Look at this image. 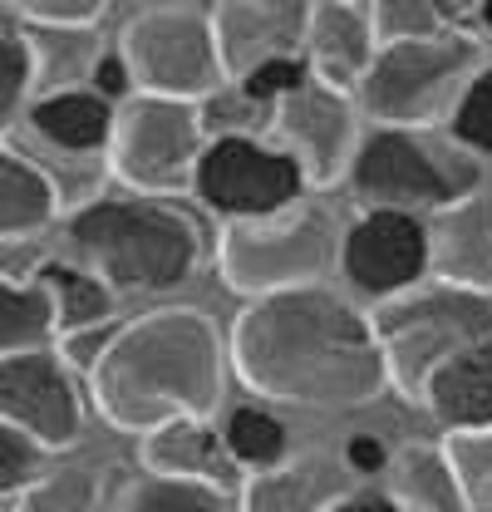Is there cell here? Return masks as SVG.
Masks as SVG:
<instances>
[{
	"mask_svg": "<svg viewBox=\"0 0 492 512\" xmlns=\"http://www.w3.org/2000/svg\"><path fill=\"white\" fill-rule=\"evenodd\" d=\"M374 335L389 360V384L424 404L429 380L473 345L492 340V291H468L448 281H424L419 291L374 306Z\"/></svg>",
	"mask_w": 492,
	"mask_h": 512,
	"instance_id": "obj_4",
	"label": "cell"
},
{
	"mask_svg": "<svg viewBox=\"0 0 492 512\" xmlns=\"http://www.w3.org/2000/svg\"><path fill=\"white\" fill-rule=\"evenodd\" d=\"M306 60L315 84L355 99L365 74L379 60V35H374L369 5H355V0H320V5H310Z\"/></svg>",
	"mask_w": 492,
	"mask_h": 512,
	"instance_id": "obj_15",
	"label": "cell"
},
{
	"mask_svg": "<svg viewBox=\"0 0 492 512\" xmlns=\"http://www.w3.org/2000/svg\"><path fill=\"white\" fill-rule=\"evenodd\" d=\"M473 15H478V30H483V35H492V0H488V5H478Z\"/></svg>",
	"mask_w": 492,
	"mask_h": 512,
	"instance_id": "obj_39",
	"label": "cell"
},
{
	"mask_svg": "<svg viewBox=\"0 0 492 512\" xmlns=\"http://www.w3.org/2000/svg\"><path fill=\"white\" fill-rule=\"evenodd\" d=\"M25 30H60V35H84L104 20V0H15L10 5Z\"/></svg>",
	"mask_w": 492,
	"mask_h": 512,
	"instance_id": "obj_32",
	"label": "cell"
},
{
	"mask_svg": "<svg viewBox=\"0 0 492 512\" xmlns=\"http://www.w3.org/2000/svg\"><path fill=\"white\" fill-rule=\"evenodd\" d=\"M345 183L360 197V207L433 217V212H448V207L478 197L483 168L463 148H438L429 133L369 128Z\"/></svg>",
	"mask_w": 492,
	"mask_h": 512,
	"instance_id": "obj_6",
	"label": "cell"
},
{
	"mask_svg": "<svg viewBox=\"0 0 492 512\" xmlns=\"http://www.w3.org/2000/svg\"><path fill=\"white\" fill-rule=\"evenodd\" d=\"M448 133L463 153H483L492 158V60L478 69V79L463 89L453 119H448Z\"/></svg>",
	"mask_w": 492,
	"mask_h": 512,
	"instance_id": "obj_31",
	"label": "cell"
},
{
	"mask_svg": "<svg viewBox=\"0 0 492 512\" xmlns=\"http://www.w3.org/2000/svg\"><path fill=\"white\" fill-rule=\"evenodd\" d=\"M84 394L60 350L35 355H0V419L25 429L30 439L50 448L79 444L84 434Z\"/></svg>",
	"mask_w": 492,
	"mask_h": 512,
	"instance_id": "obj_12",
	"label": "cell"
},
{
	"mask_svg": "<svg viewBox=\"0 0 492 512\" xmlns=\"http://www.w3.org/2000/svg\"><path fill=\"white\" fill-rule=\"evenodd\" d=\"M340 458H345V468H350L355 478H365V473H389V463H394V453L379 444L374 434H350L345 448H340Z\"/></svg>",
	"mask_w": 492,
	"mask_h": 512,
	"instance_id": "obj_37",
	"label": "cell"
},
{
	"mask_svg": "<svg viewBox=\"0 0 492 512\" xmlns=\"http://www.w3.org/2000/svg\"><path fill=\"white\" fill-rule=\"evenodd\" d=\"M60 345V306L55 291L35 276L0 281V355H35Z\"/></svg>",
	"mask_w": 492,
	"mask_h": 512,
	"instance_id": "obj_23",
	"label": "cell"
},
{
	"mask_svg": "<svg viewBox=\"0 0 492 512\" xmlns=\"http://www.w3.org/2000/svg\"><path fill=\"white\" fill-rule=\"evenodd\" d=\"M119 55L133 69L138 94L207 104L227 89V69L217 55V30L207 5H148L119 35Z\"/></svg>",
	"mask_w": 492,
	"mask_h": 512,
	"instance_id": "obj_8",
	"label": "cell"
},
{
	"mask_svg": "<svg viewBox=\"0 0 492 512\" xmlns=\"http://www.w3.org/2000/svg\"><path fill=\"white\" fill-rule=\"evenodd\" d=\"M207 143L212 133L202 104L138 94L119 109L109 168L133 197H173L178 188H192Z\"/></svg>",
	"mask_w": 492,
	"mask_h": 512,
	"instance_id": "obj_9",
	"label": "cell"
},
{
	"mask_svg": "<svg viewBox=\"0 0 492 512\" xmlns=\"http://www.w3.org/2000/svg\"><path fill=\"white\" fill-rule=\"evenodd\" d=\"M222 439H227V453L237 458V468H246V473H266V468H281L291 458V429H286V419L271 404H261V399L227 409Z\"/></svg>",
	"mask_w": 492,
	"mask_h": 512,
	"instance_id": "obj_25",
	"label": "cell"
},
{
	"mask_svg": "<svg viewBox=\"0 0 492 512\" xmlns=\"http://www.w3.org/2000/svg\"><path fill=\"white\" fill-rule=\"evenodd\" d=\"M340 266L335 222L320 207H291L266 222H237L217 232V276L246 301L325 286V271Z\"/></svg>",
	"mask_w": 492,
	"mask_h": 512,
	"instance_id": "obj_7",
	"label": "cell"
},
{
	"mask_svg": "<svg viewBox=\"0 0 492 512\" xmlns=\"http://www.w3.org/2000/svg\"><path fill=\"white\" fill-rule=\"evenodd\" d=\"M315 84V74H310V60L306 55H286V60H271L261 64L256 74H246L242 89L256 99V104H266V109H276V104H286V99H296L301 89Z\"/></svg>",
	"mask_w": 492,
	"mask_h": 512,
	"instance_id": "obj_34",
	"label": "cell"
},
{
	"mask_svg": "<svg viewBox=\"0 0 492 512\" xmlns=\"http://www.w3.org/2000/svg\"><path fill=\"white\" fill-rule=\"evenodd\" d=\"M143 473L158 478H183V483H207V488H232V478L242 473L237 458L227 453V439L212 419H178L148 439H138Z\"/></svg>",
	"mask_w": 492,
	"mask_h": 512,
	"instance_id": "obj_17",
	"label": "cell"
},
{
	"mask_svg": "<svg viewBox=\"0 0 492 512\" xmlns=\"http://www.w3.org/2000/svg\"><path fill=\"white\" fill-rule=\"evenodd\" d=\"M483 64L488 50L483 35L473 30H448L438 40H414V45H384L355 104L374 119V128L429 133L433 124L453 119L463 89L478 79Z\"/></svg>",
	"mask_w": 492,
	"mask_h": 512,
	"instance_id": "obj_5",
	"label": "cell"
},
{
	"mask_svg": "<svg viewBox=\"0 0 492 512\" xmlns=\"http://www.w3.org/2000/svg\"><path fill=\"white\" fill-rule=\"evenodd\" d=\"M227 350L197 306H158L123 320L109 355L89 370V404L123 434H158L178 419H212L222 404Z\"/></svg>",
	"mask_w": 492,
	"mask_h": 512,
	"instance_id": "obj_2",
	"label": "cell"
},
{
	"mask_svg": "<svg viewBox=\"0 0 492 512\" xmlns=\"http://www.w3.org/2000/svg\"><path fill=\"white\" fill-rule=\"evenodd\" d=\"M340 276L369 306H389L433 281L429 217L360 207V217L340 232Z\"/></svg>",
	"mask_w": 492,
	"mask_h": 512,
	"instance_id": "obj_11",
	"label": "cell"
},
{
	"mask_svg": "<svg viewBox=\"0 0 492 512\" xmlns=\"http://www.w3.org/2000/svg\"><path fill=\"white\" fill-rule=\"evenodd\" d=\"M424 409L448 434H488L492 429V340L448 360L424 389Z\"/></svg>",
	"mask_w": 492,
	"mask_h": 512,
	"instance_id": "obj_19",
	"label": "cell"
},
{
	"mask_svg": "<svg viewBox=\"0 0 492 512\" xmlns=\"http://www.w3.org/2000/svg\"><path fill=\"white\" fill-rule=\"evenodd\" d=\"M35 79H40V55H35V40L30 30L15 20V10L5 5L0 10V124L5 133L20 124V114H30V94H35Z\"/></svg>",
	"mask_w": 492,
	"mask_h": 512,
	"instance_id": "obj_26",
	"label": "cell"
},
{
	"mask_svg": "<svg viewBox=\"0 0 492 512\" xmlns=\"http://www.w3.org/2000/svg\"><path fill=\"white\" fill-rule=\"evenodd\" d=\"M330 512H404L389 493H374V488H355L345 503H335Z\"/></svg>",
	"mask_w": 492,
	"mask_h": 512,
	"instance_id": "obj_38",
	"label": "cell"
},
{
	"mask_svg": "<svg viewBox=\"0 0 492 512\" xmlns=\"http://www.w3.org/2000/svg\"><path fill=\"white\" fill-rule=\"evenodd\" d=\"M271 138L306 168L310 188H335L340 178H350L355 153L365 143V133H360V104L350 94H335L325 84H310L296 99L276 104Z\"/></svg>",
	"mask_w": 492,
	"mask_h": 512,
	"instance_id": "obj_13",
	"label": "cell"
},
{
	"mask_svg": "<svg viewBox=\"0 0 492 512\" xmlns=\"http://www.w3.org/2000/svg\"><path fill=\"white\" fill-rule=\"evenodd\" d=\"M389 498L404 512H478L448 444H404L389 463Z\"/></svg>",
	"mask_w": 492,
	"mask_h": 512,
	"instance_id": "obj_20",
	"label": "cell"
},
{
	"mask_svg": "<svg viewBox=\"0 0 492 512\" xmlns=\"http://www.w3.org/2000/svg\"><path fill=\"white\" fill-rule=\"evenodd\" d=\"M448 458L473 493L478 512H492V429L488 434H448Z\"/></svg>",
	"mask_w": 492,
	"mask_h": 512,
	"instance_id": "obj_33",
	"label": "cell"
},
{
	"mask_svg": "<svg viewBox=\"0 0 492 512\" xmlns=\"http://www.w3.org/2000/svg\"><path fill=\"white\" fill-rule=\"evenodd\" d=\"M119 512H227V498H222V488H207V483L143 473L123 488Z\"/></svg>",
	"mask_w": 492,
	"mask_h": 512,
	"instance_id": "obj_28",
	"label": "cell"
},
{
	"mask_svg": "<svg viewBox=\"0 0 492 512\" xmlns=\"http://www.w3.org/2000/svg\"><path fill=\"white\" fill-rule=\"evenodd\" d=\"M433 281L492 291V197H468L429 217Z\"/></svg>",
	"mask_w": 492,
	"mask_h": 512,
	"instance_id": "obj_18",
	"label": "cell"
},
{
	"mask_svg": "<svg viewBox=\"0 0 492 512\" xmlns=\"http://www.w3.org/2000/svg\"><path fill=\"white\" fill-rule=\"evenodd\" d=\"M10 512H99V468L74 463V468H50L30 493H20Z\"/></svg>",
	"mask_w": 492,
	"mask_h": 512,
	"instance_id": "obj_29",
	"label": "cell"
},
{
	"mask_svg": "<svg viewBox=\"0 0 492 512\" xmlns=\"http://www.w3.org/2000/svg\"><path fill=\"white\" fill-rule=\"evenodd\" d=\"M379 50L384 45H414V40H438L448 30H458V10L438 5V0H374L369 5Z\"/></svg>",
	"mask_w": 492,
	"mask_h": 512,
	"instance_id": "obj_27",
	"label": "cell"
},
{
	"mask_svg": "<svg viewBox=\"0 0 492 512\" xmlns=\"http://www.w3.org/2000/svg\"><path fill=\"white\" fill-rule=\"evenodd\" d=\"M60 207L64 197L55 188V178L30 153L5 143L0 148V232H5V247H20L35 232L55 227Z\"/></svg>",
	"mask_w": 492,
	"mask_h": 512,
	"instance_id": "obj_22",
	"label": "cell"
},
{
	"mask_svg": "<svg viewBox=\"0 0 492 512\" xmlns=\"http://www.w3.org/2000/svg\"><path fill=\"white\" fill-rule=\"evenodd\" d=\"M89 89L94 94H104L109 104H128V99H138V84H133V69H128V60L119 55V45L114 50H104L99 60H94V79H89Z\"/></svg>",
	"mask_w": 492,
	"mask_h": 512,
	"instance_id": "obj_36",
	"label": "cell"
},
{
	"mask_svg": "<svg viewBox=\"0 0 492 512\" xmlns=\"http://www.w3.org/2000/svg\"><path fill=\"white\" fill-rule=\"evenodd\" d=\"M25 124L35 128L50 148L99 153V148H114L119 109L104 94H94V89H55V94H45V99L30 104Z\"/></svg>",
	"mask_w": 492,
	"mask_h": 512,
	"instance_id": "obj_21",
	"label": "cell"
},
{
	"mask_svg": "<svg viewBox=\"0 0 492 512\" xmlns=\"http://www.w3.org/2000/svg\"><path fill=\"white\" fill-rule=\"evenodd\" d=\"M306 192V168L271 138H212L192 178V197L222 227L281 217L301 207Z\"/></svg>",
	"mask_w": 492,
	"mask_h": 512,
	"instance_id": "obj_10",
	"label": "cell"
},
{
	"mask_svg": "<svg viewBox=\"0 0 492 512\" xmlns=\"http://www.w3.org/2000/svg\"><path fill=\"white\" fill-rule=\"evenodd\" d=\"M79 266L128 291H173L207 261L202 222L168 197H94L69 217Z\"/></svg>",
	"mask_w": 492,
	"mask_h": 512,
	"instance_id": "obj_3",
	"label": "cell"
},
{
	"mask_svg": "<svg viewBox=\"0 0 492 512\" xmlns=\"http://www.w3.org/2000/svg\"><path fill=\"white\" fill-rule=\"evenodd\" d=\"M45 473H50V448L15 424H0V493H5V503L30 493Z\"/></svg>",
	"mask_w": 492,
	"mask_h": 512,
	"instance_id": "obj_30",
	"label": "cell"
},
{
	"mask_svg": "<svg viewBox=\"0 0 492 512\" xmlns=\"http://www.w3.org/2000/svg\"><path fill=\"white\" fill-rule=\"evenodd\" d=\"M355 493V473L330 453H291L281 468L246 473L237 512H330Z\"/></svg>",
	"mask_w": 492,
	"mask_h": 512,
	"instance_id": "obj_16",
	"label": "cell"
},
{
	"mask_svg": "<svg viewBox=\"0 0 492 512\" xmlns=\"http://www.w3.org/2000/svg\"><path fill=\"white\" fill-rule=\"evenodd\" d=\"M40 281L55 291V306H60V335L74 330H89V325H104V320H119V291L109 281H99L89 266L79 261H40L35 266Z\"/></svg>",
	"mask_w": 492,
	"mask_h": 512,
	"instance_id": "obj_24",
	"label": "cell"
},
{
	"mask_svg": "<svg viewBox=\"0 0 492 512\" xmlns=\"http://www.w3.org/2000/svg\"><path fill=\"white\" fill-rule=\"evenodd\" d=\"M306 20L310 5L296 0H222L212 5L217 55L227 69V84H242L261 64L306 55Z\"/></svg>",
	"mask_w": 492,
	"mask_h": 512,
	"instance_id": "obj_14",
	"label": "cell"
},
{
	"mask_svg": "<svg viewBox=\"0 0 492 512\" xmlns=\"http://www.w3.org/2000/svg\"><path fill=\"white\" fill-rule=\"evenodd\" d=\"M227 360L261 404L360 409L394 389L374 320L335 286L246 301L227 335Z\"/></svg>",
	"mask_w": 492,
	"mask_h": 512,
	"instance_id": "obj_1",
	"label": "cell"
},
{
	"mask_svg": "<svg viewBox=\"0 0 492 512\" xmlns=\"http://www.w3.org/2000/svg\"><path fill=\"white\" fill-rule=\"evenodd\" d=\"M123 320H104V325H89V330H74V335H60V360L69 370H84V380H89V370L109 355V345L119 340Z\"/></svg>",
	"mask_w": 492,
	"mask_h": 512,
	"instance_id": "obj_35",
	"label": "cell"
}]
</instances>
